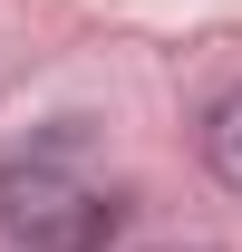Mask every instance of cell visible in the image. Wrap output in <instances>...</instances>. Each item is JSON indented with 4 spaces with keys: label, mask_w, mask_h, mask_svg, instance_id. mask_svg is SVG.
Instances as JSON below:
<instances>
[{
    "label": "cell",
    "mask_w": 242,
    "mask_h": 252,
    "mask_svg": "<svg viewBox=\"0 0 242 252\" xmlns=\"http://www.w3.org/2000/svg\"><path fill=\"white\" fill-rule=\"evenodd\" d=\"M0 223H10L30 252H107L117 194L97 185L78 126H49L30 146H10V165H0Z\"/></svg>",
    "instance_id": "obj_1"
},
{
    "label": "cell",
    "mask_w": 242,
    "mask_h": 252,
    "mask_svg": "<svg viewBox=\"0 0 242 252\" xmlns=\"http://www.w3.org/2000/svg\"><path fill=\"white\" fill-rule=\"evenodd\" d=\"M204 156H213V175H223V185H242V88L204 117Z\"/></svg>",
    "instance_id": "obj_2"
}]
</instances>
